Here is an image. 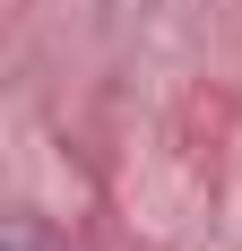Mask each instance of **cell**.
Instances as JSON below:
<instances>
[{
    "mask_svg": "<svg viewBox=\"0 0 242 251\" xmlns=\"http://www.w3.org/2000/svg\"><path fill=\"white\" fill-rule=\"evenodd\" d=\"M18 251H26V243H18Z\"/></svg>",
    "mask_w": 242,
    "mask_h": 251,
    "instance_id": "cell-1",
    "label": "cell"
}]
</instances>
